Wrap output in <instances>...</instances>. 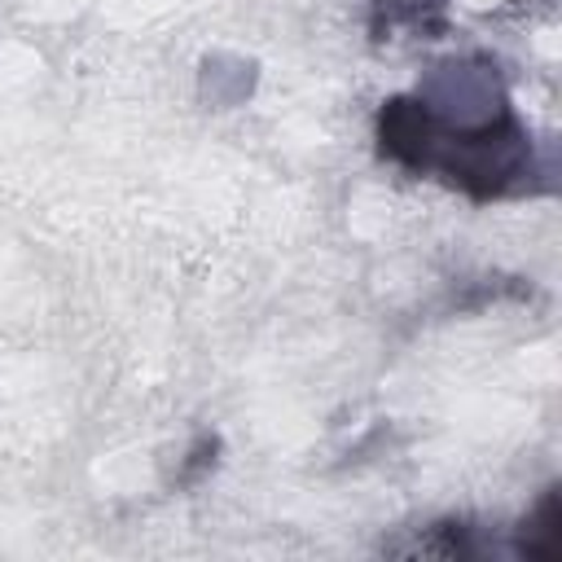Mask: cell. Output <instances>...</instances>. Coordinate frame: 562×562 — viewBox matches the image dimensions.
I'll return each instance as SVG.
<instances>
[{
    "mask_svg": "<svg viewBox=\"0 0 562 562\" xmlns=\"http://www.w3.org/2000/svg\"><path fill=\"white\" fill-rule=\"evenodd\" d=\"M514 558H558L562 553V487H549L518 527H509Z\"/></svg>",
    "mask_w": 562,
    "mask_h": 562,
    "instance_id": "3957f363",
    "label": "cell"
},
{
    "mask_svg": "<svg viewBox=\"0 0 562 562\" xmlns=\"http://www.w3.org/2000/svg\"><path fill=\"white\" fill-rule=\"evenodd\" d=\"M259 83V66L241 53H211L202 57V70H198V92L206 105L215 110H228V105H241Z\"/></svg>",
    "mask_w": 562,
    "mask_h": 562,
    "instance_id": "7a4b0ae2",
    "label": "cell"
},
{
    "mask_svg": "<svg viewBox=\"0 0 562 562\" xmlns=\"http://www.w3.org/2000/svg\"><path fill=\"white\" fill-rule=\"evenodd\" d=\"M215 452H220V439H215V435H198V439H193V448H189V452H184V461H180L176 483L184 487V483H193L198 474H206V470L215 465Z\"/></svg>",
    "mask_w": 562,
    "mask_h": 562,
    "instance_id": "277c9868",
    "label": "cell"
},
{
    "mask_svg": "<svg viewBox=\"0 0 562 562\" xmlns=\"http://www.w3.org/2000/svg\"><path fill=\"white\" fill-rule=\"evenodd\" d=\"M378 154L422 180H439L470 202L536 198L558 189L553 158L531 140L518 110L479 127L430 119L408 92L386 97L373 119Z\"/></svg>",
    "mask_w": 562,
    "mask_h": 562,
    "instance_id": "6da1fadb",
    "label": "cell"
}]
</instances>
